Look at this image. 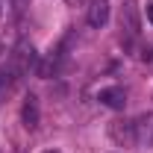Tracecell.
<instances>
[{
    "label": "cell",
    "instance_id": "cell-6",
    "mask_svg": "<svg viewBox=\"0 0 153 153\" xmlns=\"http://www.w3.org/2000/svg\"><path fill=\"white\" fill-rule=\"evenodd\" d=\"M135 144L153 147V112L135 121Z\"/></svg>",
    "mask_w": 153,
    "mask_h": 153
},
{
    "label": "cell",
    "instance_id": "cell-10",
    "mask_svg": "<svg viewBox=\"0 0 153 153\" xmlns=\"http://www.w3.org/2000/svg\"><path fill=\"white\" fill-rule=\"evenodd\" d=\"M147 59H150V62H153V50H150V53H147Z\"/></svg>",
    "mask_w": 153,
    "mask_h": 153
},
{
    "label": "cell",
    "instance_id": "cell-3",
    "mask_svg": "<svg viewBox=\"0 0 153 153\" xmlns=\"http://www.w3.org/2000/svg\"><path fill=\"white\" fill-rule=\"evenodd\" d=\"M97 100L103 106H109V109H124L127 106V91L121 85H106V88L97 91Z\"/></svg>",
    "mask_w": 153,
    "mask_h": 153
},
{
    "label": "cell",
    "instance_id": "cell-1",
    "mask_svg": "<svg viewBox=\"0 0 153 153\" xmlns=\"http://www.w3.org/2000/svg\"><path fill=\"white\" fill-rule=\"evenodd\" d=\"M109 135H112L115 144H121V147H133V144H135V121L115 118L112 124H109Z\"/></svg>",
    "mask_w": 153,
    "mask_h": 153
},
{
    "label": "cell",
    "instance_id": "cell-9",
    "mask_svg": "<svg viewBox=\"0 0 153 153\" xmlns=\"http://www.w3.org/2000/svg\"><path fill=\"white\" fill-rule=\"evenodd\" d=\"M41 153H62V150H41Z\"/></svg>",
    "mask_w": 153,
    "mask_h": 153
},
{
    "label": "cell",
    "instance_id": "cell-2",
    "mask_svg": "<svg viewBox=\"0 0 153 153\" xmlns=\"http://www.w3.org/2000/svg\"><path fill=\"white\" fill-rule=\"evenodd\" d=\"M85 21H88V27H106V21H109V0H88V6H85Z\"/></svg>",
    "mask_w": 153,
    "mask_h": 153
},
{
    "label": "cell",
    "instance_id": "cell-8",
    "mask_svg": "<svg viewBox=\"0 0 153 153\" xmlns=\"http://www.w3.org/2000/svg\"><path fill=\"white\" fill-rule=\"evenodd\" d=\"M65 3H71V6H76V3H82V0H65Z\"/></svg>",
    "mask_w": 153,
    "mask_h": 153
},
{
    "label": "cell",
    "instance_id": "cell-7",
    "mask_svg": "<svg viewBox=\"0 0 153 153\" xmlns=\"http://www.w3.org/2000/svg\"><path fill=\"white\" fill-rule=\"evenodd\" d=\"M147 21L153 24V3H147Z\"/></svg>",
    "mask_w": 153,
    "mask_h": 153
},
{
    "label": "cell",
    "instance_id": "cell-4",
    "mask_svg": "<svg viewBox=\"0 0 153 153\" xmlns=\"http://www.w3.org/2000/svg\"><path fill=\"white\" fill-rule=\"evenodd\" d=\"M21 121L27 130H36L38 121H41V109H38V97L36 94H27L24 97V106H21Z\"/></svg>",
    "mask_w": 153,
    "mask_h": 153
},
{
    "label": "cell",
    "instance_id": "cell-5",
    "mask_svg": "<svg viewBox=\"0 0 153 153\" xmlns=\"http://www.w3.org/2000/svg\"><path fill=\"white\" fill-rule=\"evenodd\" d=\"M121 30L127 33L130 38L138 36L141 24H138V12H135V3H124V12H121Z\"/></svg>",
    "mask_w": 153,
    "mask_h": 153
}]
</instances>
